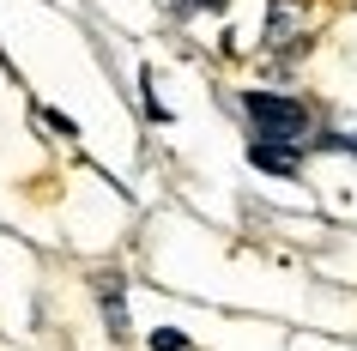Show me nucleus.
<instances>
[{
  "instance_id": "nucleus-1",
  "label": "nucleus",
  "mask_w": 357,
  "mask_h": 351,
  "mask_svg": "<svg viewBox=\"0 0 357 351\" xmlns=\"http://www.w3.org/2000/svg\"><path fill=\"white\" fill-rule=\"evenodd\" d=\"M248 115L261 128L266 146H303L309 140V110L297 97H273V91H248Z\"/></svg>"
},
{
  "instance_id": "nucleus-2",
  "label": "nucleus",
  "mask_w": 357,
  "mask_h": 351,
  "mask_svg": "<svg viewBox=\"0 0 357 351\" xmlns=\"http://www.w3.org/2000/svg\"><path fill=\"white\" fill-rule=\"evenodd\" d=\"M303 37V0H273V13H266V49H291Z\"/></svg>"
},
{
  "instance_id": "nucleus-3",
  "label": "nucleus",
  "mask_w": 357,
  "mask_h": 351,
  "mask_svg": "<svg viewBox=\"0 0 357 351\" xmlns=\"http://www.w3.org/2000/svg\"><path fill=\"white\" fill-rule=\"evenodd\" d=\"M97 297H103V315H109V333L121 339V333H128V309H121V278H115V273H103V278H97Z\"/></svg>"
},
{
  "instance_id": "nucleus-4",
  "label": "nucleus",
  "mask_w": 357,
  "mask_h": 351,
  "mask_svg": "<svg viewBox=\"0 0 357 351\" xmlns=\"http://www.w3.org/2000/svg\"><path fill=\"white\" fill-rule=\"evenodd\" d=\"M248 158H255L261 170H279V176L297 170V151H291V146H248Z\"/></svg>"
},
{
  "instance_id": "nucleus-5",
  "label": "nucleus",
  "mask_w": 357,
  "mask_h": 351,
  "mask_svg": "<svg viewBox=\"0 0 357 351\" xmlns=\"http://www.w3.org/2000/svg\"><path fill=\"white\" fill-rule=\"evenodd\" d=\"M151 345H158V351H182V345H188V339H182V333H176V327H158V333H151Z\"/></svg>"
},
{
  "instance_id": "nucleus-6",
  "label": "nucleus",
  "mask_w": 357,
  "mask_h": 351,
  "mask_svg": "<svg viewBox=\"0 0 357 351\" xmlns=\"http://www.w3.org/2000/svg\"><path fill=\"white\" fill-rule=\"evenodd\" d=\"M194 6H225V0H182V13H194Z\"/></svg>"
}]
</instances>
